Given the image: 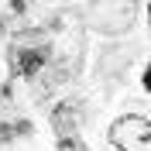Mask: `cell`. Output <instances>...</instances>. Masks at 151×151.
Masks as SVG:
<instances>
[{
  "label": "cell",
  "instance_id": "obj_1",
  "mask_svg": "<svg viewBox=\"0 0 151 151\" xmlns=\"http://www.w3.org/2000/svg\"><path fill=\"white\" fill-rule=\"evenodd\" d=\"M7 58H10V72L14 76L31 79V76H38L41 65L52 58V41H48L45 31H21V35L10 41Z\"/></svg>",
  "mask_w": 151,
  "mask_h": 151
},
{
  "label": "cell",
  "instance_id": "obj_2",
  "mask_svg": "<svg viewBox=\"0 0 151 151\" xmlns=\"http://www.w3.org/2000/svg\"><path fill=\"white\" fill-rule=\"evenodd\" d=\"M110 144L117 151H151V124L137 113H127L110 124Z\"/></svg>",
  "mask_w": 151,
  "mask_h": 151
},
{
  "label": "cell",
  "instance_id": "obj_3",
  "mask_svg": "<svg viewBox=\"0 0 151 151\" xmlns=\"http://www.w3.org/2000/svg\"><path fill=\"white\" fill-rule=\"evenodd\" d=\"M79 117H83L79 103H76V100H65V103H58L55 110H52V127L58 131V137H69V134H76V127H79Z\"/></svg>",
  "mask_w": 151,
  "mask_h": 151
},
{
  "label": "cell",
  "instance_id": "obj_4",
  "mask_svg": "<svg viewBox=\"0 0 151 151\" xmlns=\"http://www.w3.org/2000/svg\"><path fill=\"white\" fill-rule=\"evenodd\" d=\"M58 151H89L86 141H79V134H69V137H58Z\"/></svg>",
  "mask_w": 151,
  "mask_h": 151
},
{
  "label": "cell",
  "instance_id": "obj_5",
  "mask_svg": "<svg viewBox=\"0 0 151 151\" xmlns=\"http://www.w3.org/2000/svg\"><path fill=\"white\" fill-rule=\"evenodd\" d=\"M28 131V124H17V127H10V124H4L0 127V141H10V137H17V134Z\"/></svg>",
  "mask_w": 151,
  "mask_h": 151
},
{
  "label": "cell",
  "instance_id": "obj_6",
  "mask_svg": "<svg viewBox=\"0 0 151 151\" xmlns=\"http://www.w3.org/2000/svg\"><path fill=\"white\" fill-rule=\"evenodd\" d=\"M144 89H151V65H148V72H144Z\"/></svg>",
  "mask_w": 151,
  "mask_h": 151
},
{
  "label": "cell",
  "instance_id": "obj_7",
  "mask_svg": "<svg viewBox=\"0 0 151 151\" xmlns=\"http://www.w3.org/2000/svg\"><path fill=\"white\" fill-rule=\"evenodd\" d=\"M148 17H151V7H148Z\"/></svg>",
  "mask_w": 151,
  "mask_h": 151
}]
</instances>
